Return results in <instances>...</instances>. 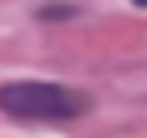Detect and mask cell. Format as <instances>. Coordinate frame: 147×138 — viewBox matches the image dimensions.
Segmentation results:
<instances>
[{
	"label": "cell",
	"instance_id": "obj_3",
	"mask_svg": "<svg viewBox=\"0 0 147 138\" xmlns=\"http://www.w3.org/2000/svg\"><path fill=\"white\" fill-rule=\"evenodd\" d=\"M139 4H147V0H139Z\"/></svg>",
	"mask_w": 147,
	"mask_h": 138
},
{
	"label": "cell",
	"instance_id": "obj_1",
	"mask_svg": "<svg viewBox=\"0 0 147 138\" xmlns=\"http://www.w3.org/2000/svg\"><path fill=\"white\" fill-rule=\"evenodd\" d=\"M0 109L17 121H71L88 109V101L80 92L63 88V84H38V80H21V84H4L0 88Z\"/></svg>",
	"mask_w": 147,
	"mask_h": 138
},
{
	"label": "cell",
	"instance_id": "obj_2",
	"mask_svg": "<svg viewBox=\"0 0 147 138\" xmlns=\"http://www.w3.org/2000/svg\"><path fill=\"white\" fill-rule=\"evenodd\" d=\"M42 17H71V9H67V4H46Z\"/></svg>",
	"mask_w": 147,
	"mask_h": 138
}]
</instances>
